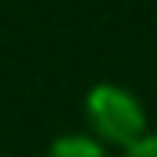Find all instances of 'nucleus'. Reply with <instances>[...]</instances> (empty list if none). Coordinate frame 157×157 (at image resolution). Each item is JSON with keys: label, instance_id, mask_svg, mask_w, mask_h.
<instances>
[{"label": "nucleus", "instance_id": "nucleus-3", "mask_svg": "<svg viewBox=\"0 0 157 157\" xmlns=\"http://www.w3.org/2000/svg\"><path fill=\"white\" fill-rule=\"evenodd\" d=\"M121 157H157V136L147 132L139 143H132L128 150H121Z\"/></svg>", "mask_w": 157, "mask_h": 157}, {"label": "nucleus", "instance_id": "nucleus-1", "mask_svg": "<svg viewBox=\"0 0 157 157\" xmlns=\"http://www.w3.org/2000/svg\"><path fill=\"white\" fill-rule=\"evenodd\" d=\"M86 121L93 128V139L100 147L128 150L132 143L147 136V107L128 86L118 82H97L86 93Z\"/></svg>", "mask_w": 157, "mask_h": 157}, {"label": "nucleus", "instance_id": "nucleus-2", "mask_svg": "<svg viewBox=\"0 0 157 157\" xmlns=\"http://www.w3.org/2000/svg\"><path fill=\"white\" fill-rule=\"evenodd\" d=\"M47 157H107V147L93 136H57L47 147Z\"/></svg>", "mask_w": 157, "mask_h": 157}]
</instances>
